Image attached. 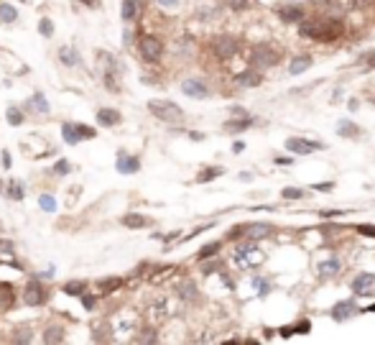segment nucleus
Listing matches in <instances>:
<instances>
[{
    "mask_svg": "<svg viewBox=\"0 0 375 345\" xmlns=\"http://www.w3.org/2000/svg\"><path fill=\"white\" fill-rule=\"evenodd\" d=\"M62 136H64V141H66V143H72V146L82 141V136H79V126H74V123L64 126V128H62Z\"/></svg>",
    "mask_w": 375,
    "mask_h": 345,
    "instance_id": "nucleus-22",
    "label": "nucleus"
},
{
    "mask_svg": "<svg viewBox=\"0 0 375 345\" xmlns=\"http://www.w3.org/2000/svg\"><path fill=\"white\" fill-rule=\"evenodd\" d=\"M235 263L240 269H253V266L263 263V251L258 246H240L235 251Z\"/></svg>",
    "mask_w": 375,
    "mask_h": 345,
    "instance_id": "nucleus-4",
    "label": "nucleus"
},
{
    "mask_svg": "<svg viewBox=\"0 0 375 345\" xmlns=\"http://www.w3.org/2000/svg\"><path fill=\"white\" fill-rule=\"evenodd\" d=\"M13 302H16L13 286H10V284H0V309H10Z\"/></svg>",
    "mask_w": 375,
    "mask_h": 345,
    "instance_id": "nucleus-18",
    "label": "nucleus"
},
{
    "mask_svg": "<svg viewBox=\"0 0 375 345\" xmlns=\"http://www.w3.org/2000/svg\"><path fill=\"white\" fill-rule=\"evenodd\" d=\"M69 161H56V166H54V174H69Z\"/></svg>",
    "mask_w": 375,
    "mask_h": 345,
    "instance_id": "nucleus-38",
    "label": "nucleus"
},
{
    "mask_svg": "<svg viewBox=\"0 0 375 345\" xmlns=\"http://www.w3.org/2000/svg\"><path fill=\"white\" fill-rule=\"evenodd\" d=\"M248 236L250 238H266L271 236V225H266V222H258V225H248Z\"/></svg>",
    "mask_w": 375,
    "mask_h": 345,
    "instance_id": "nucleus-26",
    "label": "nucleus"
},
{
    "mask_svg": "<svg viewBox=\"0 0 375 345\" xmlns=\"http://www.w3.org/2000/svg\"><path fill=\"white\" fill-rule=\"evenodd\" d=\"M253 289H255V292H260V294H266V292H268L263 279H253Z\"/></svg>",
    "mask_w": 375,
    "mask_h": 345,
    "instance_id": "nucleus-41",
    "label": "nucleus"
},
{
    "mask_svg": "<svg viewBox=\"0 0 375 345\" xmlns=\"http://www.w3.org/2000/svg\"><path fill=\"white\" fill-rule=\"evenodd\" d=\"M161 8H166V10H174V8H179L181 5V0H156Z\"/></svg>",
    "mask_w": 375,
    "mask_h": 345,
    "instance_id": "nucleus-39",
    "label": "nucleus"
},
{
    "mask_svg": "<svg viewBox=\"0 0 375 345\" xmlns=\"http://www.w3.org/2000/svg\"><path fill=\"white\" fill-rule=\"evenodd\" d=\"M337 133H339V136H345V138H355L360 130L352 126L350 120H342V123H339V128H337Z\"/></svg>",
    "mask_w": 375,
    "mask_h": 345,
    "instance_id": "nucleus-29",
    "label": "nucleus"
},
{
    "mask_svg": "<svg viewBox=\"0 0 375 345\" xmlns=\"http://www.w3.org/2000/svg\"><path fill=\"white\" fill-rule=\"evenodd\" d=\"M286 149H289L291 153H299V156H309V153L322 151V149H327V146H324L322 141H312V138H304V136H293V138L286 141Z\"/></svg>",
    "mask_w": 375,
    "mask_h": 345,
    "instance_id": "nucleus-3",
    "label": "nucleus"
},
{
    "mask_svg": "<svg viewBox=\"0 0 375 345\" xmlns=\"http://www.w3.org/2000/svg\"><path fill=\"white\" fill-rule=\"evenodd\" d=\"M82 302H84V307H87V309H92V307H95V297H87V294H82Z\"/></svg>",
    "mask_w": 375,
    "mask_h": 345,
    "instance_id": "nucleus-44",
    "label": "nucleus"
},
{
    "mask_svg": "<svg viewBox=\"0 0 375 345\" xmlns=\"http://www.w3.org/2000/svg\"><path fill=\"white\" fill-rule=\"evenodd\" d=\"M339 271V261L337 259H327V261H322L319 266H316V274L322 276V279H329V276H334Z\"/></svg>",
    "mask_w": 375,
    "mask_h": 345,
    "instance_id": "nucleus-17",
    "label": "nucleus"
},
{
    "mask_svg": "<svg viewBox=\"0 0 375 345\" xmlns=\"http://www.w3.org/2000/svg\"><path fill=\"white\" fill-rule=\"evenodd\" d=\"M8 123H10V126H21V123H23V113H21L16 105L8 108Z\"/></svg>",
    "mask_w": 375,
    "mask_h": 345,
    "instance_id": "nucleus-32",
    "label": "nucleus"
},
{
    "mask_svg": "<svg viewBox=\"0 0 375 345\" xmlns=\"http://www.w3.org/2000/svg\"><path fill=\"white\" fill-rule=\"evenodd\" d=\"M120 286H123V279H120V276H110V279H102V281H100V292H102V294H112V292H118Z\"/></svg>",
    "mask_w": 375,
    "mask_h": 345,
    "instance_id": "nucleus-21",
    "label": "nucleus"
},
{
    "mask_svg": "<svg viewBox=\"0 0 375 345\" xmlns=\"http://www.w3.org/2000/svg\"><path fill=\"white\" fill-rule=\"evenodd\" d=\"M362 3V0H350V5H360Z\"/></svg>",
    "mask_w": 375,
    "mask_h": 345,
    "instance_id": "nucleus-48",
    "label": "nucleus"
},
{
    "mask_svg": "<svg viewBox=\"0 0 375 345\" xmlns=\"http://www.w3.org/2000/svg\"><path fill=\"white\" fill-rule=\"evenodd\" d=\"M123 225H125V228H130V230L148 228V225H151V217L138 215V213H128V215H123Z\"/></svg>",
    "mask_w": 375,
    "mask_h": 345,
    "instance_id": "nucleus-14",
    "label": "nucleus"
},
{
    "mask_svg": "<svg viewBox=\"0 0 375 345\" xmlns=\"http://www.w3.org/2000/svg\"><path fill=\"white\" fill-rule=\"evenodd\" d=\"M357 233H362V236H370V238H375V225H360V228H357Z\"/></svg>",
    "mask_w": 375,
    "mask_h": 345,
    "instance_id": "nucleus-40",
    "label": "nucleus"
},
{
    "mask_svg": "<svg viewBox=\"0 0 375 345\" xmlns=\"http://www.w3.org/2000/svg\"><path fill=\"white\" fill-rule=\"evenodd\" d=\"M43 340L46 343H62L64 340V330L62 327H49L46 332H43Z\"/></svg>",
    "mask_w": 375,
    "mask_h": 345,
    "instance_id": "nucleus-30",
    "label": "nucleus"
},
{
    "mask_svg": "<svg viewBox=\"0 0 375 345\" xmlns=\"http://www.w3.org/2000/svg\"><path fill=\"white\" fill-rule=\"evenodd\" d=\"M87 292V281H66L64 284V294L69 297H82Z\"/></svg>",
    "mask_w": 375,
    "mask_h": 345,
    "instance_id": "nucleus-23",
    "label": "nucleus"
},
{
    "mask_svg": "<svg viewBox=\"0 0 375 345\" xmlns=\"http://www.w3.org/2000/svg\"><path fill=\"white\" fill-rule=\"evenodd\" d=\"M312 57H309V54H301V57H293L291 59V64H289V72L291 74H304L306 69H309V66H312Z\"/></svg>",
    "mask_w": 375,
    "mask_h": 345,
    "instance_id": "nucleus-15",
    "label": "nucleus"
},
{
    "mask_svg": "<svg viewBox=\"0 0 375 345\" xmlns=\"http://www.w3.org/2000/svg\"><path fill=\"white\" fill-rule=\"evenodd\" d=\"M39 205H41V210H46V213H54V210H56V199L51 194H41Z\"/></svg>",
    "mask_w": 375,
    "mask_h": 345,
    "instance_id": "nucleus-33",
    "label": "nucleus"
},
{
    "mask_svg": "<svg viewBox=\"0 0 375 345\" xmlns=\"http://www.w3.org/2000/svg\"><path fill=\"white\" fill-rule=\"evenodd\" d=\"M217 251H220V243H209V246H204V248L197 253V259L202 261V259H207V256H214Z\"/></svg>",
    "mask_w": 375,
    "mask_h": 345,
    "instance_id": "nucleus-35",
    "label": "nucleus"
},
{
    "mask_svg": "<svg viewBox=\"0 0 375 345\" xmlns=\"http://www.w3.org/2000/svg\"><path fill=\"white\" fill-rule=\"evenodd\" d=\"M278 59H281V49L268 46V43L253 49V54H250V64H253V69H268V66L278 64Z\"/></svg>",
    "mask_w": 375,
    "mask_h": 345,
    "instance_id": "nucleus-2",
    "label": "nucleus"
},
{
    "mask_svg": "<svg viewBox=\"0 0 375 345\" xmlns=\"http://www.w3.org/2000/svg\"><path fill=\"white\" fill-rule=\"evenodd\" d=\"M97 123L100 126H118L120 123V113L118 110H110V108L97 110Z\"/></svg>",
    "mask_w": 375,
    "mask_h": 345,
    "instance_id": "nucleus-16",
    "label": "nucleus"
},
{
    "mask_svg": "<svg viewBox=\"0 0 375 345\" xmlns=\"http://www.w3.org/2000/svg\"><path fill=\"white\" fill-rule=\"evenodd\" d=\"M235 82L243 85V87H255V85H260V74H258L255 69H248V72H243V74H237Z\"/></svg>",
    "mask_w": 375,
    "mask_h": 345,
    "instance_id": "nucleus-20",
    "label": "nucleus"
},
{
    "mask_svg": "<svg viewBox=\"0 0 375 345\" xmlns=\"http://www.w3.org/2000/svg\"><path fill=\"white\" fill-rule=\"evenodd\" d=\"M243 149H245V143H243V141H237V143H235V146H232V151H235V153H240Z\"/></svg>",
    "mask_w": 375,
    "mask_h": 345,
    "instance_id": "nucleus-46",
    "label": "nucleus"
},
{
    "mask_svg": "<svg viewBox=\"0 0 375 345\" xmlns=\"http://www.w3.org/2000/svg\"><path fill=\"white\" fill-rule=\"evenodd\" d=\"M355 312H357V307H355V302H352V299H345V302H339V304L332 307V317H334L337 322H345V320H350V317H355Z\"/></svg>",
    "mask_w": 375,
    "mask_h": 345,
    "instance_id": "nucleus-10",
    "label": "nucleus"
},
{
    "mask_svg": "<svg viewBox=\"0 0 375 345\" xmlns=\"http://www.w3.org/2000/svg\"><path fill=\"white\" fill-rule=\"evenodd\" d=\"M299 33H301V36H306V39H327L329 36V33L324 31V26L314 23V21H306V23H301L299 26Z\"/></svg>",
    "mask_w": 375,
    "mask_h": 345,
    "instance_id": "nucleus-13",
    "label": "nucleus"
},
{
    "mask_svg": "<svg viewBox=\"0 0 375 345\" xmlns=\"http://www.w3.org/2000/svg\"><path fill=\"white\" fill-rule=\"evenodd\" d=\"M28 105H31V110H33V113H41V115H46L49 113V103H46V97H43L41 92H36V95H33L31 100H28Z\"/></svg>",
    "mask_w": 375,
    "mask_h": 345,
    "instance_id": "nucleus-19",
    "label": "nucleus"
},
{
    "mask_svg": "<svg viewBox=\"0 0 375 345\" xmlns=\"http://www.w3.org/2000/svg\"><path fill=\"white\" fill-rule=\"evenodd\" d=\"M115 166H118L120 174H135V172L141 169V159L138 156H128V153H120L118 161H115Z\"/></svg>",
    "mask_w": 375,
    "mask_h": 345,
    "instance_id": "nucleus-12",
    "label": "nucleus"
},
{
    "mask_svg": "<svg viewBox=\"0 0 375 345\" xmlns=\"http://www.w3.org/2000/svg\"><path fill=\"white\" fill-rule=\"evenodd\" d=\"M141 54H143L146 62H158L161 54H164V43L156 36H143L141 39Z\"/></svg>",
    "mask_w": 375,
    "mask_h": 345,
    "instance_id": "nucleus-5",
    "label": "nucleus"
},
{
    "mask_svg": "<svg viewBox=\"0 0 375 345\" xmlns=\"http://www.w3.org/2000/svg\"><path fill=\"white\" fill-rule=\"evenodd\" d=\"M220 174H222L220 166H212V169H204V172L197 174V182H209V179H214V176H220Z\"/></svg>",
    "mask_w": 375,
    "mask_h": 345,
    "instance_id": "nucleus-31",
    "label": "nucleus"
},
{
    "mask_svg": "<svg viewBox=\"0 0 375 345\" xmlns=\"http://www.w3.org/2000/svg\"><path fill=\"white\" fill-rule=\"evenodd\" d=\"M230 5H232V8H243L245 3H243V0H230Z\"/></svg>",
    "mask_w": 375,
    "mask_h": 345,
    "instance_id": "nucleus-47",
    "label": "nucleus"
},
{
    "mask_svg": "<svg viewBox=\"0 0 375 345\" xmlns=\"http://www.w3.org/2000/svg\"><path fill=\"white\" fill-rule=\"evenodd\" d=\"M16 340L21 343V340H23V343H28L31 340V332H18V335H16Z\"/></svg>",
    "mask_w": 375,
    "mask_h": 345,
    "instance_id": "nucleus-45",
    "label": "nucleus"
},
{
    "mask_svg": "<svg viewBox=\"0 0 375 345\" xmlns=\"http://www.w3.org/2000/svg\"><path fill=\"white\" fill-rule=\"evenodd\" d=\"M286 3H299V0H286Z\"/></svg>",
    "mask_w": 375,
    "mask_h": 345,
    "instance_id": "nucleus-49",
    "label": "nucleus"
},
{
    "mask_svg": "<svg viewBox=\"0 0 375 345\" xmlns=\"http://www.w3.org/2000/svg\"><path fill=\"white\" fill-rule=\"evenodd\" d=\"M250 123H253V120L245 115L243 120H230V123H227V130H245V128H250Z\"/></svg>",
    "mask_w": 375,
    "mask_h": 345,
    "instance_id": "nucleus-34",
    "label": "nucleus"
},
{
    "mask_svg": "<svg viewBox=\"0 0 375 345\" xmlns=\"http://www.w3.org/2000/svg\"><path fill=\"white\" fill-rule=\"evenodd\" d=\"M148 110L158 120H164V123H181L184 120V110L176 103H171V100H151Z\"/></svg>",
    "mask_w": 375,
    "mask_h": 345,
    "instance_id": "nucleus-1",
    "label": "nucleus"
},
{
    "mask_svg": "<svg viewBox=\"0 0 375 345\" xmlns=\"http://www.w3.org/2000/svg\"><path fill=\"white\" fill-rule=\"evenodd\" d=\"M16 18H18V10L13 5L0 3V21H3V23H16Z\"/></svg>",
    "mask_w": 375,
    "mask_h": 345,
    "instance_id": "nucleus-25",
    "label": "nucleus"
},
{
    "mask_svg": "<svg viewBox=\"0 0 375 345\" xmlns=\"http://www.w3.org/2000/svg\"><path fill=\"white\" fill-rule=\"evenodd\" d=\"M39 33H41V36H46V39L54 33V26H51V21H49V18H43L41 23H39Z\"/></svg>",
    "mask_w": 375,
    "mask_h": 345,
    "instance_id": "nucleus-36",
    "label": "nucleus"
},
{
    "mask_svg": "<svg viewBox=\"0 0 375 345\" xmlns=\"http://www.w3.org/2000/svg\"><path fill=\"white\" fill-rule=\"evenodd\" d=\"M334 184L332 182H322V184H314V189H316V192H329V189H332Z\"/></svg>",
    "mask_w": 375,
    "mask_h": 345,
    "instance_id": "nucleus-42",
    "label": "nucleus"
},
{
    "mask_svg": "<svg viewBox=\"0 0 375 345\" xmlns=\"http://www.w3.org/2000/svg\"><path fill=\"white\" fill-rule=\"evenodd\" d=\"M212 51L217 54L220 59H230L232 54H237V39H232V36H217L212 41Z\"/></svg>",
    "mask_w": 375,
    "mask_h": 345,
    "instance_id": "nucleus-6",
    "label": "nucleus"
},
{
    "mask_svg": "<svg viewBox=\"0 0 375 345\" xmlns=\"http://www.w3.org/2000/svg\"><path fill=\"white\" fill-rule=\"evenodd\" d=\"M373 312H375V307H373Z\"/></svg>",
    "mask_w": 375,
    "mask_h": 345,
    "instance_id": "nucleus-50",
    "label": "nucleus"
},
{
    "mask_svg": "<svg viewBox=\"0 0 375 345\" xmlns=\"http://www.w3.org/2000/svg\"><path fill=\"white\" fill-rule=\"evenodd\" d=\"M23 302L31 304V307H39V304L46 302V289H43V284L28 281V286L23 289Z\"/></svg>",
    "mask_w": 375,
    "mask_h": 345,
    "instance_id": "nucleus-7",
    "label": "nucleus"
},
{
    "mask_svg": "<svg viewBox=\"0 0 375 345\" xmlns=\"http://www.w3.org/2000/svg\"><path fill=\"white\" fill-rule=\"evenodd\" d=\"M5 192H8V197H10V199H23V194H26V189H23V182L13 179V182L8 184V189H5Z\"/></svg>",
    "mask_w": 375,
    "mask_h": 345,
    "instance_id": "nucleus-28",
    "label": "nucleus"
},
{
    "mask_svg": "<svg viewBox=\"0 0 375 345\" xmlns=\"http://www.w3.org/2000/svg\"><path fill=\"white\" fill-rule=\"evenodd\" d=\"M350 289L355 294H360V297L375 294V274H360V276H355L352 284H350Z\"/></svg>",
    "mask_w": 375,
    "mask_h": 345,
    "instance_id": "nucleus-8",
    "label": "nucleus"
},
{
    "mask_svg": "<svg viewBox=\"0 0 375 345\" xmlns=\"http://www.w3.org/2000/svg\"><path fill=\"white\" fill-rule=\"evenodd\" d=\"M138 0H125V3H123V10H120V13H123V18L125 21H133L135 16H138Z\"/></svg>",
    "mask_w": 375,
    "mask_h": 345,
    "instance_id": "nucleus-27",
    "label": "nucleus"
},
{
    "mask_svg": "<svg viewBox=\"0 0 375 345\" xmlns=\"http://www.w3.org/2000/svg\"><path fill=\"white\" fill-rule=\"evenodd\" d=\"M191 289H194V286H191V284H184V286H181V297H194V292H191Z\"/></svg>",
    "mask_w": 375,
    "mask_h": 345,
    "instance_id": "nucleus-43",
    "label": "nucleus"
},
{
    "mask_svg": "<svg viewBox=\"0 0 375 345\" xmlns=\"http://www.w3.org/2000/svg\"><path fill=\"white\" fill-rule=\"evenodd\" d=\"M181 92L189 95V97H199V100L209 95L207 85H204L202 80H184V82H181Z\"/></svg>",
    "mask_w": 375,
    "mask_h": 345,
    "instance_id": "nucleus-9",
    "label": "nucleus"
},
{
    "mask_svg": "<svg viewBox=\"0 0 375 345\" xmlns=\"http://www.w3.org/2000/svg\"><path fill=\"white\" fill-rule=\"evenodd\" d=\"M283 197H286V199H301L304 192H301V189H293V187H286V189H283Z\"/></svg>",
    "mask_w": 375,
    "mask_h": 345,
    "instance_id": "nucleus-37",
    "label": "nucleus"
},
{
    "mask_svg": "<svg viewBox=\"0 0 375 345\" xmlns=\"http://www.w3.org/2000/svg\"><path fill=\"white\" fill-rule=\"evenodd\" d=\"M276 13H278L281 21H286V23H299V21L304 18V10L299 8V3H289V5L278 8Z\"/></svg>",
    "mask_w": 375,
    "mask_h": 345,
    "instance_id": "nucleus-11",
    "label": "nucleus"
},
{
    "mask_svg": "<svg viewBox=\"0 0 375 345\" xmlns=\"http://www.w3.org/2000/svg\"><path fill=\"white\" fill-rule=\"evenodd\" d=\"M59 59L66 64V66H77L79 64V57H77V51L72 46H62L59 49Z\"/></svg>",
    "mask_w": 375,
    "mask_h": 345,
    "instance_id": "nucleus-24",
    "label": "nucleus"
}]
</instances>
